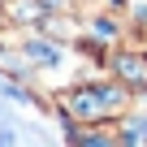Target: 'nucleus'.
Listing matches in <instances>:
<instances>
[{"mask_svg": "<svg viewBox=\"0 0 147 147\" xmlns=\"http://www.w3.org/2000/svg\"><path fill=\"white\" fill-rule=\"evenodd\" d=\"M108 108H117V91H74V95H65V113L78 117V121H91Z\"/></svg>", "mask_w": 147, "mask_h": 147, "instance_id": "obj_1", "label": "nucleus"}, {"mask_svg": "<svg viewBox=\"0 0 147 147\" xmlns=\"http://www.w3.org/2000/svg\"><path fill=\"white\" fill-rule=\"evenodd\" d=\"M121 74H125L134 87H147V65L143 61H121Z\"/></svg>", "mask_w": 147, "mask_h": 147, "instance_id": "obj_2", "label": "nucleus"}, {"mask_svg": "<svg viewBox=\"0 0 147 147\" xmlns=\"http://www.w3.org/2000/svg\"><path fill=\"white\" fill-rule=\"evenodd\" d=\"M26 52H30V56L39 61V65H52V61H56V52H52V48H43V43H30Z\"/></svg>", "mask_w": 147, "mask_h": 147, "instance_id": "obj_3", "label": "nucleus"}]
</instances>
